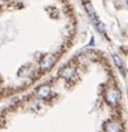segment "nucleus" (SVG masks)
<instances>
[{
	"instance_id": "nucleus-2",
	"label": "nucleus",
	"mask_w": 128,
	"mask_h": 132,
	"mask_svg": "<svg viewBox=\"0 0 128 132\" xmlns=\"http://www.w3.org/2000/svg\"><path fill=\"white\" fill-rule=\"evenodd\" d=\"M127 4H128V2H127Z\"/></svg>"
},
{
	"instance_id": "nucleus-1",
	"label": "nucleus",
	"mask_w": 128,
	"mask_h": 132,
	"mask_svg": "<svg viewBox=\"0 0 128 132\" xmlns=\"http://www.w3.org/2000/svg\"><path fill=\"white\" fill-rule=\"evenodd\" d=\"M114 60L116 61V65H118V66H122V61H120V60H119L116 56H114Z\"/></svg>"
}]
</instances>
